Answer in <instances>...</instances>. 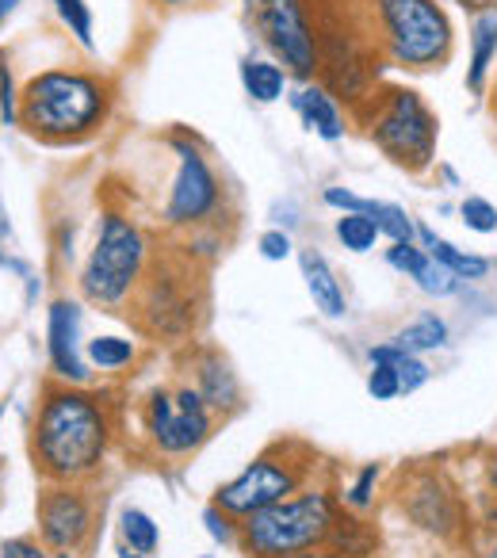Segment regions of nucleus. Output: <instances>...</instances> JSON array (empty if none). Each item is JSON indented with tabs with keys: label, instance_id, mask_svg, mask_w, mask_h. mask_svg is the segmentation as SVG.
<instances>
[{
	"label": "nucleus",
	"instance_id": "nucleus-15",
	"mask_svg": "<svg viewBox=\"0 0 497 558\" xmlns=\"http://www.w3.org/2000/svg\"><path fill=\"white\" fill-rule=\"evenodd\" d=\"M195 390L215 413L241 410V383L233 375L230 360H222L218 352H199L195 356Z\"/></svg>",
	"mask_w": 497,
	"mask_h": 558
},
{
	"label": "nucleus",
	"instance_id": "nucleus-28",
	"mask_svg": "<svg viewBox=\"0 0 497 558\" xmlns=\"http://www.w3.org/2000/svg\"><path fill=\"white\" fill-rule=\"evenodd\" d=\"M379 474H383V466H379V463H367L364 471L356 474V482H352V486L341 494V505H344V509L356 512V517H364V512L375 505V486H379Z\"/></svg>",
	"mask_w": 497,
	"mask_h": 558
},
{
	"label": "nucleus",
	"instance_id": "nucleus-2",
	"mask_svg": "<svg viewBox=\"0 0 497 558\" xmlns=\"http://www.w3.org/2000/svg\"><path fill=\"white\" fill-rule=\"evenodd\" d=\"M111 85L85 70H43L20 93V123L43 142H81L108 123Z\"/></svg>",
	"mask_w": 497,
	"mask_h": 558
},
{
	"label": "nucleus",
	"instance_id": "nucleus-41",
	"mask_svg": "<svg viewBox=\"0 0 497 558\" xmlns=\"http://www.w3.org/2000/svg\"><path fill=\"white\" fill-rule=\"evenodd\" d=\"M482 524H486V532H494V535H497V505H494V509H486V517H482Z\"/></svg>",
	"mask_w": 497,
	"mask_h": 558
},
{
	"label": "nucleus",
	"instance_id": "nucleus-6",
	"mask_svg": "<svg viewBox=\"0 0 497 558\" xmlns=\"http://www.w3.org/2000/svg\"><path fill=\"white\" fill-rule=\"evenodd\" d=\"M314 466H318V451L306 448L303 440H276L245 471L215 489V505L233 520H245L311 486Z\"/></svg>",
	"mask_w": 497,
	"mask_h": 558
},
{
	"label": "nucleus",
	"instance_id": "nucleus-46",
	"mask_svg": "<svg viewBox=\"0 0 497 558\" xmlns=\"http://www.w3.org/2000/svg\"><path fill=\"white\" fill-rule=\"evenodd\" d=\"M9 230V218H4V210H0V233Z\"/></svg>",
	"mask_w": 497,
	"mask_h": 558
},
{
	"label": "nucleus",
	"instance_id": "nucleus-24",
	"mask_svg": "<svg viewBox=\"0 0 497 558\" xmlns=\"http://www.w3.org/2000/svg\"><path fill=\"white\" fill-rule=\"evenodd\" d=\"M119 535H123V547L138 550V555H154V550L161 547V527L142 509L119 512Z\"/></svg>",
	"mask_w": 497,
	"mask_h": 558
},
{
	"label": "nucleus",
	"instance_id": "nucleus-14",
	"mask_svg": "<svg viewBox=\"0 0 497 558\" xmlns=\"http://www.w3.org/2000/svg\"><path fill=\"white\" fill-rule=\"evenodd\" d=\"M47 352L50 367L62 383L70 387H88L93 372H88V360L81 356V306L70 299H58L47 311Z\"/></svg>",
	"mask_w": 497,
	"mask_h": 558
},
{
	"label": "nucleus",
	"instance_id": "nucleus-17",
	"mask_svg": "<svg viewBox=\"0 0 497 558\" xmlns=\"http://www.w3.org/2000/svg\"><path fill=\"white\" fill-rule=\"evenodd\" d=\"M291 104H295V111L303 116V123L311 126L318 138H326V142L344 138V116H341V108H337V96L329 93V88L303 85L295 96H291Z\"/></svg>",
	"mask_w": 497,
	"mask_h": 558
},
{
	"label": "nucleus",
	"instance_id": "nucleus-37",
	"mask_svg": "<svg viewBox=\"0 0 497 558\" xmlns=\"http://www.w3.org/2000/svg\"><path fill=\"white\" fill-rule=\"evenodd\" d=\"M322 199H326L329 207L344 210V215H364V210H367L364 195H352L349 187H326V192H322Z\"/></svg>",
	"mask_w": 497,
	"mask_h": 558
},
{
	"label": "nucleus",
	"instance_id": "nucleus-3",
	"mask_svg": "<svg viewBox=\"0 0 497 558\" xmlns=\"http://www.w3.org/2000/svg\"><path fill=\"white\" fill-rule=\"evenodd\" d=\"M341 494L329 486H303L299 494L268 505L241 520V555L245 558H288L326 547L341 520Z\"/></svg>",
	"mask_w": 497,
	"mask_h": 558
},
{
	"label": "nucleus",
	"instance_id": "nucleus-13",
	"mask_svg": "<svg viewBox=\"0 0 497 558\" xmlns=\"http://www.w3.org/2000/svg\"><path fill=\"white\" fill-rule=\"evenodd\" d=\"M402 512L436 539H456L466 527V509L459 501V489L440 471H413L402 482Z\"/></svg>",
	"mask_w": 497,
	"mask_h": 558
},
{
	"label": "nucleus",
	"instance_id": "nucleus-26",
	"mask_svg": "<svg viewBox=\"0 0 497 558\" xmlns=\"http://www.w3.org/2000/svg\"><path fill=\"white\" fill-rule=\"evenodd\" d=\"M54 4V12L62 16V24L70 27V35L81 43L85 50H93L96 47V39H93V9H88L85 0H50Z\"/></svg>",
	"mask_w": 497,
	"mask_h": 558
},
{
	"label": "nucleus",
	"instance_id": "nucleus-47",
	"mask_svg": "<svg viewBox=\"0 0 497 558\" xmlns=\"http://www.w3.org/2000/svg\"><path fill=\"white\" fill-rule=\"evenodd\" d=\"M54 558H77V555H73V550H62V555H54Z\"/></svg>",
	"mask_w": 497,
	"mask_h": 558
},
{
	"label": "nucleus",
	"instance_id": "nucleus-18",
	"mask_svg": "<svg viewBox=\"0 0 497 558\" xmlns=\"http://www.w3.org/2000/svg\"><path fill=\"white\" fill-rule=\"evenodd\" d=\"M497 62V12L486 9L471 24V62H466V93H486L489 70Z\"/></svg>",
	"mask_w": 497,
	"mask_h": 558
},
{
	"label": "nucleus",
	"instance_id": "nucleus-48",
	"mask_svg": "<svg viewBox=\"0 0 497 558\" xmlns=\"http://www.w3.org/2000/svg\"><path fill=\"white\" fill-rule=\"evenodd\" d=\"M0 417H4V405H0Z\"/></svg>",
	"mask_w": 497,
	"mask_h": 558
},
{
	"label": "nucleus",
	"instance_id": "nucleus-23",
	"mask_svg": "<svg viewBox=\"0 0 497 558\" xmlns=\"http://www.w3.org/2000/svg\"><path fill=\"white\" fill-rule=\"evenodd\" d=\"M138 360V344L131 337H116V333H104L88 341V364L100 367V372H123Z\"/></svg>",
	"mask_w": 497,
	"mask_h": 558
},
{
	"label": "nucleus",
	"instance_id": "nucleus-19",
	"mask_svg": "<svg viewBox=\"0 0 497 558\" xmlns=\"http://www.w3.org/2000/svg\"><path fill=\"white\" fill-rule=\"evenodd\" d=\"M417 233H421V245H425V253L433 256L436 264H444V268H448L456 279H486V271H489L486 256H474V253H466V248H456L451 241L436 238L428 226H417Z\"/></svg>",
	"mask_w": 497,
	"mask_h": 558
},
{
	"label": "nucleus",
	"instance_id": "nucleus-4",
	"mask_svg": "<svg viewBox=\"0 0 497 558\" xmlns=\"http://www.w3.org/2000/svg\"><path fill=\"white\" fill-rule=\"evenodd\" d=\"M375 39L390 65L410 73L440 70L456 47V32L440 0H372Z\"/></svg>",
	"mask_w": 497,
	"mask_h": 558
},
{
	"label": "nucleus",
	"instance_id": "nucleus-25",
	"mask_svg": "<svg viewBox=\"0 0 497 558\" xmlns=\"http://www.w3.org/2000/svg\"><path fill=\"white\" fill-rule=\"evenodd\" d=\"M379 226L372 215H341L337 218V241H341L349 253H372L375 241H379Z\"/></svg>",
	"mask_w": 497,
	"mask_h": 558
},
{
	"label": "nucleus",
	"instance_id": "nucleus-20",
	"mask_svg": "<svg viewBox=\"0 0 497 558\" xmlns=\"http://www.w3.org/2000/svg\"><path fill=\"white\" fill-rule=\"evenodd\" d=\"M241 85L257 104H276L288 88V70L268 58H245L241 62Z\"/></svg>",
	"mask_w": 497,
	"mask_h": 558
},
{
	"label": "nucleus",
	"instance_id": "nucleus-40",
	"mask_svg": "<svg viewBox=\"0 0 497 558\" xmlns=\"http://www.w3.org/2000/svg\"><path fill=\"white\" fill-rule=\"evenodd\" d=\"M157 4H165V9H199L207 0H157Z\"/></svg>",
	"mask_w": 497,
	"mask_h": 558
},
{
	"label": "nucleus",
	"instance_id": "nucleus-16",
	"mask_svg": "<svg viewBox=\"0 0 497 558\" xmlns=\"http://www.w3.org/2000/svg\"><path fill=\"white\" fill-rule=\"evenodd\" d=\"M299 264H303V279H306V291L314 299V311H322L326 318H344L349 314V299H344V288L337 271L329 268V260L318 253V248H303L299 253Z\"/></svg>",
	"mask_w": 497,
	"mask_h": 558
},
{
	"label": "nucleus",
	"instance_id": "nucleus-12",
	"mask_svg": "<svg viewBox=\"0 0 497 558\" xmlns=\"http://www.w3.org/2000/svg\"><path fill=\"white\" fill-rule=\"evenodd\" d=\"M35 512H39V539L54 555L62 550L77 555L96 535V497L77 482H47Z\"/></svg>",
	"mask_w": 497,
	"mask_h": 558
},
{
	"label": "nucleus",
	"instance_id": "nucleus-35",
	"mask_svg": "<svg viewBox=\"0 0 497 558\" xmlns=\"http://www.w3.org/2000/svg\"><path fill=\"white\" fill-rule=\"evenodd\" d=\"M0 558H50V547L32 535H12L0 543Z\"/></svg>",
	"mask_w": 497,
	"mask_h": 558
},
{
	"label": "nucleus",
	"instance_id": "nucleus-33",
	"mask_svg": "<svg viewBox=\"0 0 497 558\" xmlns=\"http://www.w3.org/2000/svg\"><path fill=\"white\" fill-rule=\"evenodd\" d=\"M0 123L4 126L20 123V93H16V81H12V65L4 62V54H0Z\"/></svg>",
	"mask_w": 497,
	"mask_h": 558
},
{
	"label": "nucleus",
	"instance_id": "nucleus-8",
	"mask_svg": "<svg viewBox=\"0 0 497 558\" xmlns=\"http://www.w3.org/2000/svg\"><path fill=\"white\" fill-rule=\"evenodd\" d=\"M142 428L154 444L157 456L184 459L195 456L215 433V410L203 402V395L184 383L177 390H154L142 405Z\"/></svg>",
	"mask_w": 497,
	"mask_h": 558
},
{
	"label": "nucleus",
	"instance_id": "nucleus-38",
	"mask_svg": "<svg viewBox=\"0 0 497 558\" xmlns=\"http://www.w3.org/2000/svg\"><path fill=\"white\" fill-rule=\"evenodd\" d=\"M482 482H486V494L494 497V505H497V444L486 451V459H482Z\"/></svg>",
	"mask_w": 497,
	"mask_h": 558
},
{
	"label": "nucleus",
	"instance_id": "nucleus-34",
	"mask_svg": "<svg viewBox=\"0 0 497 558\" xmlns=\"http://www.w3.org/2000/svg\"><path fill=\"white\" fill-rule=\"evenodd\" d=\"M367 395L375 398V402H390V398L402 395V383H398V372L390 364H372V372H367Z\"/></svg>",
	"mask_w": 497,
	"mask_h": 558
},
{
	"label": "nucleus",
	"instance_id": "nucleus-11",
	"mask_svg": "<svg viewBox=\"0 0 497 558\" xmlns=\"http://www.w3.org/2000/svg\"><path fill=\"white\" fill-rule=\"evenodd\" d=\"M134 318L146 333L154 337H184L195 326V295H192V276L187 271H172L169 264L146 268L138 295H134Z\"/></svg>",
	"mask_w": 497,
	"mask_h": 558
},
{
	"label": "nucleus",
	"instance_id": "nucleus-43",
	"mask_svg": "<svg viewBox=\"0 0 497 558\" xmlns=\"http://www.w3.org/2000/svg\"><path fill=\"white\" fill-rule=\"evenodd\" d=\"M0 268H16V271H20V264H16V260H9V253L0 248Z\"/></svg>",
	"mask_w": 497,
	"mask_h": 558
},
{
	"label": "nucleus",
	"instance_id": "nucleus-49",
	"mask_svg": "<svg viewBox=\"0 0 497 558\" xmlns=\"http://www.w3.org/2000/svg\"><path fill=\"white\" fill-rule=\"evenodd\" d=\"M199 558H210V555H199Z\"/></svg>",
	"mask_w": 497,
	"mask_h": 558
},
{
	"label": "nucleus",
	"instance_id": "nucleus-1",
	"mask_svg": "<svg viewBox=\"0 0 497 558\" xmlns=\"http://www.w3.org/2000/svg\"><path fill=\"white\" fill-rule=\"evenodd\" d=\"M116 417L85 387H47L32 425V459L43 482H93L108 459Z\"/></svg>",
	"mask_w": 497,
	"mask_h": 558
},
{
	"label": "nucleus",
	"instance_id": "nucleus-31",
	"mask_svg": "<svg viewBox=\"0 0 497 558\" xmlns=\"http://www.w3.org/2000/svg\"><path fill=\"white\" fill-rule=\"evenodd\" d=\"M390 367L398 372V383H402V395H413V390H421V387L428 383V375H433V372H428L425 360L413 356V352H405V349L398 352V360H395Z\"/></svg>",
	"mask_w": 497,
	"mask_h": 558
},
{
	"label": "nucleus",
	"instance_id": "nucleus-9",
	"mask_svg": "<svg viewBox=\"0 0 497 558\" xmlns=\"http://www.w3.org/2000/svg\"><path fill=\"white\" fill-rule=\"evenodd\" d=\"M253 12H257L260 39L280 58L283 70L299 81H311L322 70V50L306 0H253Z\"/></svg>",
	"mask_w": 497,
	"mask_h": 558
},
{
	"label": "nucleus",
	"instance_id": "nucleus-29",
	"mask_svg": "<svg viewBox=\"0 0 497 558\" xmlns=\"http://www.w3.org/2000/svg\"><path fill=\"white\" fill-rule=\"evenodd\" d=\"M459 215H463V226L474 233H494L497 230V207L489 199H478V195H466L459 203Z\"/></svg>",
	"mask_w": 497,
	"mask_h": 558
},
{
	"label": "nucleus",
	"instance_id": "nucleus-10",
	"mask_svg": "<svg viewBox=\"0 0 497 558\" xmlns=\"http://www.w3.org/2000/svg\"><path fill=\"white\" fill-rule=\"evenodd\" d=\"M172 149H177L180 165L177 177H172L161 218L172 230H199L218 210V203H222V184H218L215 169H210V161L203 157V149L195 142L172 138Z\"/></svg>",
	"mask_w": 497,
	"mask_h": 558
},
{
	"label": "nucleus",
	"instance_id": "nucleus-5",
	"mask_svg": "<svg viewBox=\"0 0 497 558\" xmlns=\"http://www.w3.org/2000/svg\"><path fill=\"white\" fill-rule=\"evenodd\" d=\"M149 268V241L138 222L119 210L100 215L93 253L81 268V295L96 306H123L138 295Z\"/></svg>",
	"mask_w": 497,
	"mask_h": 558
},
{
	"label": "nucleus",
	"instance_id": "nucleus-7",
	"mask_svg": "<svg viewBox=\"0 0 497 558\" xmlns=\"http://www.w3.org/2000/svg\"><path fill=\"white\" fill-rule=\"evenodd\" d=\"M367 138L405 172H428L436 161V138L440 123L428 111L413 88H387L379 96H367Z\"/></svg>",
	"mask_w": 497,
	"mask_h": 558
},
{
	"label": "nucleus",
	"instance_id": "nucleus-22",
	"mask_svg": "<svg viewBox=\"0 0 497 558\" xmlns=\"http://www.w3.org/2000/svg\"><path fill=\"white\" fill-rule=\"evenodd\" d=\"M326 547H334L341 558H367V555H375V532L356 512H341V520H337Z\"/></svg>",
	"mask_w": 497,
	"mask_h": 558
},
{
	"label": "nucleus",
	"instance_id": "nucleus-32",
	"mask_svg": "<svg viewBox=\"0 0 497 558\" xmlns=\"http://www.w3.org/2000/svg\"><path fill=\"white\" fill-rule=\"evenodd\" d=\"M203 524H207V532H210V539H218V543H238L241 539V520H233L230 512H222L215 501L207 505V512H203Z\"/></svg>",
	"mask_w": 497,
	"mask_h": 558
},
{
	"label": "nucleus",
	"instance_id": "nucleus-36",
	"mask_svg": "<svg viewBox=\"0 0 497 558\" xmlns=\"http://www.w3.org/2000/svg\"><path fill=\"white\" fill-rule=\"evenodd\" d=\"M257 248H260V256H265V260H288V256H291V233L288 230L260 233Z\"/></svg>",
	"mask_w": 497,
	"mask_h": 558
},
{
	"label": "nucleus",
	"instance_id": "nucleus-27",
	"mask_svg": "<svg viewBox=\"0 0 497 558\" xmlns=\"http://www.w3.org/2000/svg\"><path fill=\"white\" fill-rule=\"evenodd\" d=\"M364 215H372L375 218V226H379V233H387L390 241H413V222H410V215H405L402 207H395V203H375V199H367V210Z\"/></svg>",
	"mask_w": 497,
	"mask_h": 558
},
{
	"label": "nucleus",
	"instance_id": "nucleus-44",
	"mask_svg": "<svg viewBox=\"0 0 497 558\" xmlns=\"http://www.w3.org/2000/svg\"><path fill=\"white\" fill-rule=\"evenodd\" d=\"M116 558H149V555H138V550H131V547H123V550H119V555Z\"/></svg>",
	"mask_w": 497,
	"mask_h": 558
},
{
	"label": "nucleus",
	"instance_id": "nucleus-45",
	"mask_svg": "<svg viewBox=\"0 0 497 558\" xmlns=\"http://www.w3.org/2000/svg\"><path fill=\"white\" fill-rule=\"evenodd\" d=\"M482 558H497V543H489V547L482 550Z\"/></svg>",
	"mask_w": 497,
	"mask_h": 558
},
{
	"label": "nucleus",
	"instance_id": "nucleus-21",
	"mask_svg": "<svg viewBox=\"0 0 497 558\" xmlns=\"http://www.w3.org/2000/svg\"><path fill=\"white\" fill-rule=\"evenodd\" d=\"M390 341L398 344V349L413 352V356H421V352H436L448 344V322L436 318V314H421V318H413L410 326L398 329Z\"/></svg>",
	"mask_w": 497,
	"mask_h": 558
},
{
	"label": "nucleus",
	"instance_id": "nucleus-30",
	"mask_svg": "<svg viewBox=\"0 0 497 558\" xmlns=\"http://www.w3.org/2000/svg\"><path fill=\"white\" fill-rule=\"evenodd\" d=\"M387 264L395 271H402V276H417L421 268L428 264V253L425 248H417L413 241H390V248H387Z\"/></svg>",
	"mask_w": 497,
	"mask_h": 558
},
{
	"label": "nucleus",
	"instance_id": "nucleus-39",
	"mask_svg": "<svg viewBox=\"0 0 497 558\" xmlns=\"http://www.w3.org/2000/svg\"><path fill=\"white\" fill-rule=\"evenodd\" d=\"M288 558H341L334 547H314V550H303V555H288Z\"/></svg>",
	"mask_w": 497,
	"mask_h": 558
},
{
	"label": "nucleus",
	"instance_id": "nucleus-42",
	"mask_svg": "<svg viewBox=\"0 0 497 558\" xmlns=\"http://www.w3.org/2000/svg\"><path fill=\"white\" fill-rule=\"evenodd\" d=\"M20 0H0V24H4V20H9V12L16 9Z\"/></svg>",
	"mask_w": 497,
	"mask_h": 558
}]
</instances>
